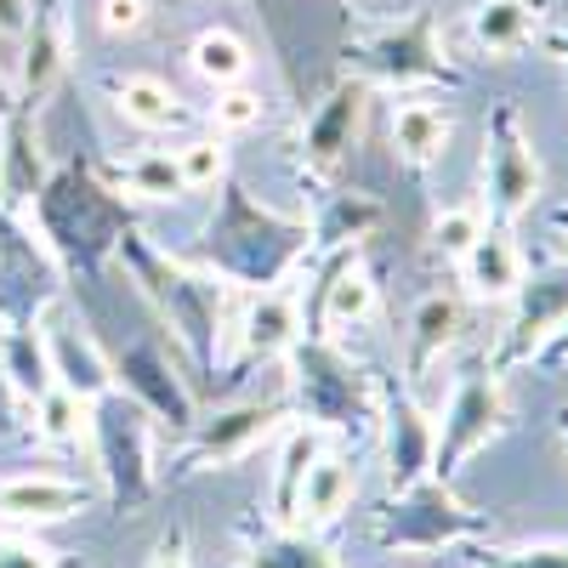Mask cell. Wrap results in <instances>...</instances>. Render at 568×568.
<instances>
[{
    "label": "cell",
    "mask_w": 568,
    "mask_h": 568,
    "mask_svg": "<svg viewBox=\"0 0 568 568\" xmlns=\"http://www.w3.org/2000/svg\"><path fill=\"white\" fill-rule=\"evenodd\" d=\"M535 34H540L535 0H478V7H471V40H478V52H489V58L529 52Z\"/></svg>",
    "instance_id": "cell-28"
},
{
    "label": "cell",
    "mask_w": 568,
    "mask_h": 568,
    "mask_svg": "<svg viewBox=\"0 0 568 568\" xmlns=\"http://www.w3.org/2000/svg\"><path fill=\"white\" fill-rule=\"evenodd\" d=\"M91 511V489L63 471H12L0 478V524L7 529H52Z\"/></svg>",
    "instance_id": "cell-18"
},
{
    "label": "cell",
    "mask_w": 568,
    "mask_h": 568,
    "mask_svg": "<svg viewBox=\"0 0 568 568\" xmlns=\"http://www.w3.org/2000/svg\"><path fill=\"white\" fill-rule=\"evenodd\" d=\"M23 227L52 256L58 278H98L114 262V245L125 240L131 211L91 165L69 160L58 171H45V187L34 194Z\"/></svg>",
    "instance_id": "cell-3"
},
{
    "label": "cell",
    "mask_w": 568,
    "mask_h": 568,
    "mask_svg": "<svg viewBox=\"0 0 568 568\" xmlns=\"http://www.w3.org/2000/svg\"><path fill=\"white\" fill-rule=\"evenodd\" d=\"M489 535V517L471 511L444 478H420L415 489L393 495L375 517V546L382 551H444V546H478Z\"/></svg>",
    "instance_id": "cell-7"
},
{
    "label": "cell",
    "mask_w": 568,
    "mask_h": 568,
    "mask_svg": "<svg viewBox=\"0 0 568 568\" xmlns=\"http://www.w3.org/2000/svg\"><path fill=\"white\" fill-rule=\"evenodd\" d=\"M568 324V267H551L540 278H524L517 284V307H511V324L500 329V342L489 353V364L506 375L517 364H535L551 336Z\"/></svg>",
    "instance_id": "cell-13"
},
{
    "label": "cell",
    "mask_w": 568,
    "mask_h": 568,
    "mask_svg": "<svg viewBox=\"0 0 568 568\" xmlns=\"http://www.w3.org/2000/svg\"><path fill=\"white\" fill-rule=\"evenodd\" d=\"M284 420H291V398H284V393H273V398H240V404H222V409L200 415L194 433L182 438V449L171 460L176 478H205V471L240 466L273 433H284Z\"/></svg>",
    "instance_id": "cell-8"
},
{
    "label": "cell",
    "mask_w": 568,
    "mask_h": 568,
    "mask_svg": "<svg viewBox=\"0 0 568 568\" xmlns=\"http://www.w3.org/2000/svg\"><path fill=\"white\" fill-rule=\"evenodd\" d=\"M466 336V307L455 291H426L409 313V336H404V375L409 387H420Z\"/></svg>",
    "instance_id": "cell-20"
},
{
    "label": "cell",
    "mask_w": 568,
    "mask_h": 568,
    "mask_svg": "<svg viewBox=\"0 0 568 568\" xmlns=\"http://www.w3.org/2000/svg\"><path fill=\"white\" fill-rule=\"evenodd\" d=\"M103 182L120 200H142V205H176L187 194L171 149H142L131 160H114V165H103Z\"/></svg>",
    "instance_id": "cell-27"
},
{
    "label": "cell",
    "mask_w": 568,
    "mask_h": 568,
    "mask_svg": "<svg viewBox=\"0 0 568 568\" xmlns=\"http://www.w3.org/2000/svg\"><path fill=\"white\" fill-rule=\"evenodd\" d=\"M114 393L142 404L154 415V426H165V433H176V438H187V433H194V420H200L194 387H187L182 364L160 342H131V347L114 353Z\"/></svg>",
    "instance_id": "cell-11"
},
{
    "label": "cell",
    "mask_w": 568,
    "mask_h": 568,
    "mask_svg": "<svg viewBox=\"0 0 568 568\" xmlns=\"http://www.w3.org/2000/svg\"><path fill=\"white\" fill-rule=\"evenodd\" d=\"M302 262H313L307 216H284L262 205L240 176L216 187V211L200 233V267L222 278L227 291H273Z\"/></svg>",
    "instance_id": "cell-2"
},
{
    "label": "cell",
    "mask_w": 568,
    "mask_h": 568,
    "mask_svg": "<svg viewBox=\"0 0 568 568\" xmlns=\"http://www.w3.org/2000/svg\"><path fill=\"white\" fill-rule=\"evenodd\" d=\"M489 222H484V205H449V211H438L433 216V256H444V262H460L471 245H478V233H484Z\"/></svg>",
    "instance_id": "cell-35"
},
{
    "label": "cell",
    "mask_w": 568,
    "mask_h": 568,
    "mask_svg": "<svg viewBox=\"0 0 568 568\" xmlns=\"http://www.w3.org/2000/svg\"><path fill=\"white\" fill-rule=\"evenodd\" d=\"M382 200L364 194V187H329L318 216H307L313 227V256H329V251H358V240H369L382 227Z\"/></svg>",
    "instance_id": "cell-22"
},
{
    "label": "cell",
    "mask_w": 568,
    "mask_h": 568,
    "mask_svg": "<svg viewBox=\"0 0 568 568\" xmlns=\"http://www.w3.org/2000/svg\"><path fill=\"white\" fill-rule=\"evenodd\" d=\"M557 233H562V240H568V211H562V216H557Z\"/></svg>",
    "instance_id": "cell-44"
},
{
    "label": "cell",
    "mask_w": 568,
    "mask_h": 568,
    "mask_svg": "<svg viewBox=\"0 0 568 568\" xmlns=\"http://www.w3.org/2000/svg\"><path fill=\"white\" fill-rule=\"evenodd\" d=\"M449 136H455V114L444 103H398L393 109V149L415 176H426L449 154Z\"/></svg>",
    "instance_id": "cell-26"
},
{
    "label": "cell",
    "mask_w": 568,
    "mask_h": 568,
    "mask_svg": "<svg viewBox=\"0 0 568 568\" xmlns=\"http://www.w3.org/2000/svg\"><path fill=\"white\" fill-rule=\"evenodd\" d=\"M12 109H18V85H12V80H0V120H7Z\"/></svg>",
    "instance_id": "cell-42"
},
{
    "label": "cell",
    "mask_w": 568,
    "mask_h": 568,
    "mask_svg": "<svg viewBox=\"0 0 568 568\" xmlns=\"http://www.w3.org/2000/svg\"><path fill=\"white\" fill-rule=\"evenodd\" d=\"M324 444H329V433H318V426H307V420L284 426V438H278V460H273V500H267L278 524H291L296 495H302V484H307L313 460L324 455Z\"/></svg>",
    "instance_id": "cell-29"
},
{
    "label": "cell",
    "mask_w": 568,
    "mask_h": 568,
    "mask_svg": "<svg viewBox=\"0 0 568 568\" xmlns=\"http://www.w3.org/2000/svg\"><path fill=\"white\" fill-rule=\"evenodd\" d=\"M382 449H387V495L433 478L438 420L415 404V393H382Z\"/></svg>",
    "instance_id": "cell-17"
},
{
    "label": "cell",
    "mask_w": 568,
    "mask_h": 568,
    "mask_svg": "<svg viewBox=\"0 0 568 568\" xmlns=\"http://www.w3.org/2000/svg\"><path fill=\"white\" fill-rule=\"evenodd\" d=\"M149 568H194V562H187V535H182V529L160 535V546H154Z\"/></svg>",
    "instance_id": "cell-39"
},
{
    "label": "cell",
    "mask_w": 568,
    "mask_h": 568,
    "mask_svg": "<svg viewBox=\"0 0 568 568\" xmlns=\"http://www.w3.org/2000/svg\"><path fill=\"white\" fill-rule=\"evenodd\" d=\"M460 284L471 302H511L517 284H524V251H517L511 227H484L478 245L460 256Z\"/></svg>",
    "instance_id": "cell-21"
},
{
    "label": "cell",
    "mask_w": 568,
    "mask_h": 568,
    "mask_svg": "<svg viewBox=\"0 0 568 568\" xmlns=\"http://www.w3.org/2000/svg\"><path fill=\"white\" fill-rule=\"evenodd\" d=\"M364 103H369V85H364L358 74H336V80L318 91V103L307 109L302 136H296L302 171H307L313 182H329V176L342 171V160L353 154L358 125H364Z\"/></svg>",
    "instance_id": "cell-12"
},
{
    "label": "cell",
    "mask_w": 568,
    "mask_h": 568,
    "mask_svg": "<svg viewBox=\"0 0 568 568\" xmlns=\"http://www.w3.org/2000/svg\"><path fill=\"white\" fill-rule=\"evenodd\" d=\"M535 200H540V160L529 149L524 109L495 103L484 125V211L495 227H511L535 211Z\"/></svg>",
    "instance_id": "cell-10"
},
{
    "label": "cell",
    "mask_w": 568,
    "mask_h": 568,
    "mask_svg": "<svg viewBox=\"0 0 568 568\" xmlns=\"http://www.w3.org/2000/svg\"><path fill=\"white\" fill-rule=\"evenodd\" d=\"M98 29L109 40L142 34V29H149V0H103V7H98Z\"/></svg>",
    "instance_id": "cell-38"
},
{
    "label": "cell",
    "mask_w": 568,
    "mask_h": 568,
    "mask_svg": "<svg viewBox=\"0 0 568 568\" xmlns=\"http://www.w3.org/2000/svg\"><path fill=\"white\" fill-rule=\"evenodd\" d=\"M40 329H45V358H52V382L85 404H98L114 393V353H103V342L69 313V307H40Z\"/></svg>",
    "instance_id": "cell-15"
},
{
    "label": "cell",
    "mask_w": 568,
    "mask_h": 568,
    "mask_svg": "<svg viewBox=\"0 0 568 568\" xmlns=\"http://www.w3.org/2000/svg\"><path fill=\"white\" fill-rule=\"evenodd\" d=\"M176 171H182V182H187V194H200V187H222L233 171H227V142L222 136H187V142H176Z\"/></svg>",
    "instance_id": "cell-33"
},
{
    "label": "cell",
    "mask_w": 568,
    "mask_h": 568,
    "mask_svg": "<svg viewBox=\"0 0 568 568\" xmlns=\"http://www.w3.org/2000/svg\"><path fill=\"white\" fill-rule=\"evenodd\" d=\"M267 120V98L256 85H222L216 91V103H211V136H245Z\"/></svg>",
    "instance_id": "cell-34"
},
{
    "label": "cell",
    "mask_w": 568,
    "mask_h": 568,
    "mask_svg": "<svg viewBox=\"0 0 568 568\" xmlns=\"http://www.w3.org/2000/svg\"><path fill=\"white\" fill-rule=\"evenodd\" d=\"M0 382H7L12 398H23V404H34V398H45V393L58 387V382H52V358H45L40 313L0 329Z\"/></svg>",
    "instance_id": "cell-24"
},
{
    "label": "cell",
    "mask_w": 568,
    "mask_h": 568,
    "mask_svg": "<svg viewBox=\"0 0 568 568\" xmlns=\"http://www.w3.org/2000/svg\"><path fill=\"white\" fill-rule=\"evenodd\" d=\"M109 103L136 131H176V125H187V103L176 98V85H165L160 74H114L109 80Z\"/></svg>",
    "instance_id": "cell-25"
},
{
    "label": "cell",
    "mask_w": 568,
    "mask_h": 568,
    "mask_svg": "<svg viewBox=\"0 0 568 568\" xmlns=\"http://www.w3.org/2000/svg\"><path fill=\"white\" fill-rule=\"evenodd\" d=\"M233 568H342V557L329 551L313 529H267V535H251L245 557Z\"/></svg>",
    "instance_id": "cell-30"
},
{
    "label": "cell",
    "mask_w": 568,
    "mask_h": 568,
    "mask_svg": "<svg viewBox=\"0 0 568 568\" xmlns=\"http://www.w3.org/2000/svg\"><path fill=\"white\" fill-rule=\"evenodd\" d=\"M114 267L136 284V296L154 307V318L171 329L182 364L194 375H216L227 364V284L211 278L194 262H176L165 245H154L136 222L114 245Z\"/></svg>",
    "instance_id": "cell-1"
},
{
    "label": "cell",
    "mask_w": 568,
    "mask_h": 568,
    "mask_svg": "<svg viewBox=\"0 0 568 568\" xmlns=\"http://www.w3.org/2000/svg\"><path fill=\"white\" fill-rule=\"evenodd\" d=\"M0 568H58V551L29 529H7L0 535Z\"/></svg>",
    "instance_id": "cell-37"
},
{
    "label": "cell",
    "mask_w": 568,
    "mask_h": 568,
    "mask_svg": "<svg viewBox=\"0 0 568 568\" xmlns=\"http://www.w3.org/2000/svg\"><path fill=\"white\" fill-rule=\"evenodd\" d=\"M227 336H233V364H240V369L291 358L296 342L307 336L302 296L291 291V284H273V291H245L240 313H233V324H227Z\"/></svg>",
    "instance_id": "cell-14"
},
{
    "label": "cell",
    "mask_w": 568,
    "mask_h": 568,
    "mask_svg": "<svg viewBox=\"0 0 568 568\" xmlns=\"http://www.w3.org/2000/svg\"><path fill=\"white\" fill-rule=\"evenodd\" d=\"M29 12H34V0H0V34H7V40H23Z\"/></svg>",
    "instance_id": "cell-40"
},
{
    "label": "cell",
    "mask_w": 568,
    "mask_h": 568,
    "mask_svg": "<svg viewBox=\"0 0 568 568\" xmlns=\"http://www.w3.org/2000/svg\"><path fill=\"white\" fill-rule=\"evenodd\" d=\"M535 364H540V369H557V364H568V324L557 329V336H551V347H546Z\"/></svg>",
    "instance_id": "cell-41"
},
{
    "label": "cell",
    "mask_w": 568,
    "mask_h": 568,
    "mask_svg": "<svg viewBox=\"0 0 568 568\" xmlns=\"http://www.w3.org/2000/svg\"><path fill=\"white\" fill-rule=\"evenodd\" d=\"M23 52H18V103L45 109V98L63 85L69 58H74V29H69V0H34L29 29H23Z\"/></svg>",
    "instance_id": "cell-16"
},
{
    "label": "cell",
    "mask_w": 568,
    "mask_h": 568,
    "mask_svg": "<svg viewBox=\"0 0 568 568\" xmlns=\"http://www.w3.org/2000/svg\"><path fill=\"white\" fill-rule=\"evenodd\" d=\"M353 495H358V471H353V460L336 455V449H324V455L313 460V471H307L302 495H296L291 529H329V524H336V517L353 506Z\"/></svg>",
    "instance_id": "cell-23"
},
{
    "label": "cell",
    "mask_w": 568,
    "mask_h": 568,
    "mask_svg": "<svg viewBox=\"0 0 568 568\" xmlns=\"http://www.w3.org/2000/svg\"><path fill=\"white\" fill-rule=\"evenodd\" d=\"M506 420H511V398H506V375L478 358L449 393L444 404V420H438V449H433V478H455V471L478 455L489 438L506 433Z\"/></svg>",
    "instance_id": "cell-9"
},
{
    "label": "cell",
    "mask_w": 568,
    "mask_h": 568,
    "mask_svg": "<svg viewBox=\"0 0 568 568\" xmlns=\"http://www.w3.org/2000/svg\"><path fill=\"white\" fill-rule=\"evenodd\" d=\"M478 568H568V540H535V546H478Z\"/></svg>",
    "instance_id": "cell-36"
},
{
    "label": "cell",
    "mask_w": 568,
    "mask_h": 568,
    "mask_svg": "<svg viewBox=\"0 0 568 568\" xmlns=\"http://www.w3.org/2000/svg\"><path fill=\"white\" fill-rule=\"evenodd\" d=\"M91 460L120 511H136L160 489V426L154 415L131 404L125 393H109L91 404Z\"/></svg>",
    "instance_id": "cell-6"
},
{
    "label": "cell",
    "mask_w": 568,
    "mask_h": 568,
    "mask_svg": "<svg viewBox=\"0 0 568 568\" xmlns=\"http://www.w3.org/2000/svg\"><path fill=\"white\" fill-rule=\"evenodd\" d=\"M284 398H291V415L318 433H353V426L382 420V387L336 336L296 342V353L284 358Z\"/></svg>",
    "instance_id": "cell-4"
},
{
    "label": "cell",
    "mask_w": 568,
    "mask_h": 568,
    "mask_svg": "<svg viewBox=\"0 0 568 568\" xmlns=\"http://www.w3.org/2000/svg\"><path fill=\"white\" fill-rule=\"evenodd\" d=\"M342 58H347V74H358L364 85H398V91H415V85H449L455 91V85H466V69L444 45L438 12H426V7L398 18V23L347 34Z\"/></svg>",
    "instance_id": "cell-5"
},
{
    "label": "cell",
    "mask_w": 568,
    "mask_h": 568,
    "mask_svg": "<svg viewBox=\"0 0 568 568\" xmlns=\"http://www.w3.org/2000/svg\"><path fill=\"white\" fill-rule=\"evenodd\" d=\"M187 69H194L211 91L245 85V74H251V45L233 34V29L211 23V29H200L194 40H187Z\"/></svg>",
    "instance_id": "cell-31"
},
{
    "label": "cell",
    "mask_w": 568,
    "mask_h": 568,
    "mask_svg": "<svg viewBox=\"0 0 568 568\" xmlns=\"http://www.w3.org/2000/svg\"><path fill=\"white\" fill-rule=\"evenodd\" d=\"M29 409H34V438H40L45 449H80V444L91 438V404L74 398V393H63V387H52L45 398H34Z\"/></svg>",
    "instance_id": "cell-32"
},
{
    "label": "cell",
    "mask_w": 568,
    "mask_h": 568,
    "mask_svg": "<svg viewBox=\"0 0 568 568\" xmlns=\"http://www.w3.org/2000/svg\"><path fill=\"white\" fill-rule=\"evenodd\" d=\"M40 109L18 103L0 120V216H29L34 194L45 187V154H40Z\"/></svg>",
    "instance_id": "cell-19"
},
{
    "label": "cell",
    "mask_w": 568,
    "mask_h": 568,
    "mask_svg": "<svg viewBox=\"0 0 568 568\" xmlns=\"http://www.w3.org/2000/svg\"><path fill=\"white\" fill-rule=\"evenodd\" d=\"M557 438H562V455H568V409L557 415Z\"/></svg>",
    "instance_id": "cell-43"
}]
</instances>
